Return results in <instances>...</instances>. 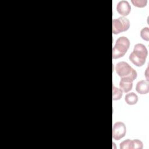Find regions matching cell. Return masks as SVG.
<instances>
[{"label":"cell","mask_w":149,"mask_h":149,"mask_svg":"<svg viewBox=\"0 0 149 149\" xmlns=\"http://www.w3.org/2000/svg\"><path fill=\"white\" fill-rule=\"evenodd\" d=\"M148 51L144 45L137 44L134 46L133 51L130 54L129 60L136 66H141L146 62Z\"/></svg>","instance_id":"cell-1"},{"label":"cell","mask_w":149,"mask_h":149,"mask_svg":"<svg viewBox=\"0 0 149 149\" xmlns=\"http://www.w3.org/2000/svg\"><path fill=\"white\" fill-rule=\"evenodd\" d=\"M115 71L120 79H125L132 82L137 76L136 71L129 63L124 61L119 62L116 65Z\"/></svg>","instance_id":"cell-2"},{"label":"cell","mask_w":149,"mask_h":149,"mask_svg":"<svg viewBox=\"0 0 149 149\" xmlns=\"http://www.w3.org/2000/svg\"><path fill=\"white\" fill-rule=\"evenodd\" d=\"M130 46L129 40L124 36L119 37L112 49L113 59H118L122 57L127 51Z\"/></svg>","instance_id":"cell-3"},{"label":"cell","mask_w":149,"mask_h":149,"mask_svg":"<svg viewBox=\"0 0 149 149\" xmlns=\"http://www.w3.org/2000/svg\"><path fill=\"white\" fill-rule=\"evenodd\" d=\"M130 27L129 20L125 17L121 16L112 20V32L114 34L127 31Z\"/></svg>","instance_id":"cell-4"},{"label":"cell","mask_w":149,"mask_h":149,"mask_svg":"<svg viewBox=\"0 0 149 149\" xmlns=\"http://www.w3.org/2000/svg\"><path fill=\"white\" fill-rule=\"evenodd\" d=\"M126 133V127L124 123L117 122L113 125L112 137L116 140H119L123 138Z\"/></svg>","instance_id":"cell-5"},{"label":"cell","mask_w":149,"mask_h":149,"mask_svg":"<svg viewBox=\"0 0 149 149\" xmlns=\"http://www.w3.org/2000/svg\"><path fill=\"white\" fill-rule=\"evenodd\" d=\"M117 12L122 16H127L131 11V6L127 1H119L116 6Z\"/></svg>","instance_id":"cell-6"},{"label":"cell","mask_w":149,"mask_h":149,"mask_svg":"<svg viewBox=\"0 0 149 149\" xmlns=\"http://www.w3.org/2000/svg\"><path fill=\"white\" fill-rule=\"evenodd\" d=\"M136 91L141 94H147L149 91V83L148 80H143L139 81L136 84Z\"/></svg>","instance_id":"cell-7"},{"label":"cell","mask_w":149,"mask_h":149,"mask_svg":"<svg viewBox=\"0 0 149 149\" xmlns=\"http://www.w3.org/2000/svg\"><path fill=\"white\" fill-rule=\"evenodd\" d=\"M119 87L123 92L127 93L132 89L133 82L125 79H120Z\"/></svg>","instance_id":"cell-8"},{"label":"cell","mask_w":149,"mask_h":149,"mask_svg":"<svg viewBox=\"0 0 149 149\" xmlns=\"http://www.w3.org/2000/svg\"><path fill=\"white\" fill-rule=\"evenodd\" d=\"M125 100L129 105H134L138 101V96L133 92L127 93L125 95Z\"/></svg>","instance_id":"cell-9"},{"label":"cell","mask_w":149,"mask_h":149,"mask_svg":"<svg viewBox=\"0 0 149 149\" xmlns=\"http://www.w3.org/2000/svg\"><path fill=\"white\" fill-rule=\"evenodd\" d=\"M123 95V91L112 85V98L113 100H118L121 98Z\"/></svg>","instance_id":"cell-10"},{"label":"cell","mask_w":149,"mask_h":149,"mask_svg":"<svg viewBox=\"0 0 149 149\" xmlns=\"http://www.w3.org/2000/svg\"><path fill=\"white\" fill-rule=\"evenodd\" d=\"M120 149H132V140L126 139L120 143Z\"/></svg>","instance_id":"cell-11"},{"label":"cell","mask_w":149,"mask_h":149,"mask_svg":"<svg viewBox=\"0 0 149 149\" xmlns=\"http://www.w3.org/2000/svg\"><path fill=\"white\" fill-rule=\"evenodd\" d=\"M140 36L143 40L146 41L149 40V29L148 27H144L141 30Z\"/></svg>","instance_id":"cell-12"},{"label":"cell","mask_w":149,"mask_h":149,"mask_svg":"<svg viewBox=\"0 0 149 149\" xmlns=\"http://www.w3.org/2000/svg\"><path fill=\"white\" fill-rule=\"evenodd\" d=\"M131 2L134 6L139 8H143L146 5L147 1V0H132Z\"/></svg>","instance_id":"cell-13"},{"label":"cell","mask_w":149,"mask_h":149,"mask_svg":"<svg viewBox=\"0 0 149 149\" xmlns=\"http://www.w3.org/2000/svg\"><path fill=\"white\" fill-rule=\"evenodd\" d=\"M143 144L141 141L138 139L132 140V149H142Z\"/></svg>","instance_id":"cell-14"}]
</instances>
